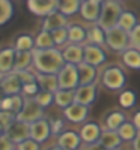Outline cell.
<instances>
[{
    "label": "cell",
    "mask_w": 140,
    "mask_h": 150,
    "mask_svg": "<svg viewBox=\"0 0 140 150\" xmlns=\"http://www.w3.org/2000/svg\"><path fill=\"white\" fill-rule=\"evenodd\" d=\"M33 68L36 72L57 75L63 66L66 65L63 54L59 48H48V50H33Z\"/></svg>",
    "instance_id": "obj_1"
},
{
    "label": "cell",
    "mask_w": 140,
    "mask_h": 150,
    "mask_svg": "<svg viewBox=\"0 0 140 150\" xmlns=\"http://www.w3.org/2000/svg\"><path fill=\"white\" fill-rule=\"evenodd\" d=\"M122 12H124V9L121 6V2H118V0H106L103 3L101 17L96 24L101 29H104L106 32L111 30L114 27H118V23H119Z\"/></svg>",
    "instance_id": "obj_2"
},
{
    "label": "cell",
    "mask_w": 140,
    "mask_h": 150,
    "mask_svg": "<svg viewBox=\"0 0 140 150\" xmlns=\"http://www.w3.org/2000/svg\"><path fill=\"white\" fill-rule=\"evenodd\" d=\"M101 84L107 90H111V92L122 90L126 84V74L124 72L122 68L116 65L107 66L101 74Z\"/></svg>",
    "instance_id": "obj_3"
},
{
    "label": "cell",
    "mask_w": 140,
    "mask_h": 150,
    "mask_svg": "<svg viewBox=\"0 0 140 150\" xmlns=\"http://www.w3.org/2000/svg\"><path fill=\"white\" fill-rule=\"evenodd\" d=\"M59 80V89L62 90H75L80 87V75H79V66L66 63L63 69L57 74Z\"/></svg>",
    "instance_id": "obj_4"
},
{
    "label": "cell",
    "mask_w": 140,
    "mask_h": 150,
    "mask_svg": "<svg viewBox=\"0 0 140 150\" xmlns=\"http://www.w3.org/2000/svg\"><path fill=\"white\" fill-rule=\"evenodd\" d=\"M41 119H44V108L33 98H24V105L17 114V120L32 125Z\"/></svg>",
    "instance_id": "obj_5"
},
{
    "label": "cell",
    "mask_w": 140,
    "mask_h": 150,
    "mask_svg": "<svg viewBox=\"0 0 140 150\" xmlns=\"http://www.w3.org/2000/svg\"><path fill=\"white\" fill-rule=\"evenodd\" d=\"M106 38H107V47L113 51L118 53H124L128 48H131L130 44V33L125 32L119 27H114L111 30L106 32Z\"/></svg>",
    "instance_id": "obj_6"
},
{
    "label": "cell",
    "mask_w": 140,
    "mask_h": 150,
    "mask_svg": "<svg viewBox=\"0 0 140 150\" xmlns=\"http://www.w3.org/2000/svg\"><path fill=\"white\" fill-rule=\"evenodd\" d=\"M23 81L18 72H11L6 75H0V89L5 96H14L23 93Z\"/></svg>",
    "instance_id": "obj_7"
},
{
    "label": "cell",
    "mask_w": 140,
    "mask_h": 150,
    "mask_svg": "<svg viewBox=\"0 0 140 150\" xmlns=\"http://www.w3.org/2000/svg\"><path fill=\"white\" fill-rule=\"evenodd\" d=\"M27 8L36 17H48L59 11V0H27Z\"/></svg>",
    "instance_id": "obj_8"
},
{
    "label": "cell",
    "mask_w": 140,
    "mask_h": 150,
    "mask_svg": "<svg viewBox=\"0 0 140 150\" xmlns=\"http://www.w3.org/2000/svg\"><path fill=\"white\" fill-rule=\"evenodd\" d=\"M107 60V54L103 50V47H98V45H91V44H86L84 45V62L87 65H92L95 68L104 65Z\"/></svg>",
    "instance_id": "obj_9"
},
{
    "label": "cell",
    "mask_w": 140,
    "mask_h": 150,
    "mask_svg": "<svg viewBox=\"0 0 140 150\" xmlns=\"http://www.w3.org/2000/svg\"><path fill=\"white\" fill-rule=\"evenodd\" d=\"M53 134L51 131V123L45 119H41L35 123L30 125V138L38 141V143H44L50 138V135Z\"/></svg>",
    "instance_id": "obj_10"
},
{
    "label": "cell",
    "mask_w": 140,
    "mask_h": 150,
    "mask_svg": "<svg viewBox=\"0 0 140 150\" xmlns=\"http://www.w3.org/2000/svg\"><path fill=\"white\" fill-rule=\"evenodd\" d=\"M2 134H6L15 144H20L30 138V125L17 120L6 132H2Z\"/></svg>",
    "instance_id": "obj_11"
},
{
    "label": "cell",
    "mask_w": 140,
    "mask_h": 150,
    "mask_svg": "<svg viewBox=\"0 0 140 150\" xmlns=\"http://www.w3.org/2000/svg\"><path fill=\"white\" fill-rule=\"evenodd\" d=\"M57 146L63 150H80L83 146V140L79 132L74 131H65L59 135Z\"/></svg>",
    "instance_id": "obj_12"
},
{
    "label": "cell",
    "mask_w": 140,
    "mask_h": 150,
    "mask_svg": "<svg viewBox=\"0 0 140 150\" xmlns=\"http://www.w3.org/2000/svg\"><path fill=\"white\" fill-rule=\"evenodd\" d=\"M63 116L71 123H84L89 117V107L74 102L72 105L63 110Z\"/></svg>",
    "instance_id": "obj_13"
},
{
    "label": "cell",
    "mask_w": 140,
    "mask_h": 150,
    "mask_svg": "<svg viewBox=\"0 0 140 150\" xmlns=\"http://www.w3.org/2000/svg\"><path fill=\"white\" fill-rule=\"evenodd\" d=\"M103 131L104 129H101V126L98 123L87 122V123H84L81 126L79 134H80L81 140H83V144H94V143L99 141L101 135H103Z\"/></svg>",
    "instance_id": "obj_14"
},
{
    "label": "cell",
    "mask_w": 140,
    "mask_h": 150,
    "mask_svg": "<svg viewBox=\"0 0 140 150\" xmlns=\"http://www.w3.org/2000/svg\"><path fill=\"white\" fill-rule=\"evenodd\" d=\"M17 50L14 47L3 48L0 51V75H6L15 71Z\"/></svg>",
    "instance_id": "obj_15"
},
{
    "label": "cell",
    "mask_w": 140,
    "mask_h": 150,
    "mask_svg": "<svg viewBox=\"0 0 140 150\" xmlns=\"http://www.w3.org/2000/svg\"><path fill=\"white\" fill-rule=\"evenodd\" d=\"M96 93H98L96 83L89 84V86H80L79 89H75V102L89 107L95 102Z\"/></svg>",
    "instance_id": "obj_16"
},
{
    "label": "cell",
    "mask_w": 140,
    "mask_h": 150,
    "mask_svg": "<svg viewBox=\"0 0 140 150\" xmlns=\"http://www.w3.org/2000/svg\"><path fill=\"white\" fill-rule=\"evenodd\" d=\"M101 9H103V3L83 0L81 8H80V15L83 20H86L89 23H98V20L101 17Z\"/></svg>",
    "instance_id": "obj_17"
},
{
    "label": "cell",
    "mask_w": 140,
    "mask_h": 150,
    "mask_svg": "<svg viewBox=\"0 0 140 150\" xmlns=\"http://www.w3.org/2000/svg\"><path fill=\"white\" fill-rule=\"evenodd\" d=\"M63 59L66 63L71 65H80L84 62V45H77V44H68L62 50Z\"/></svg>",
    "instance_id": "obj_18"
},
{
    "label": "cell",
    "mask_w": 140,
    "mask_h": 150,
    "mask_svg": "<svg viewBox=\"0 0 140 150\" xmlns=\"http://www.w3.org/2000/svg\"><path fill=\"white\" fill-rule=\"evenodd\" d=\"M68 26H69V24H68L66 17L57 11V12H54V14L48 15V17H45V18L42 20V27H41V30H45V32L53 33L54 30L68 27Z\"/></svg>",
    "instance_id": "obj_19"
},
{
    "label": "cell",
    "mask_w": 140,
    "mask_h": 150,
    "mask_svg": "<svg viewBox=\"0 0 140 150\" xmlns=\"http://www.w3.org/2000/svg\"><path fill=\"white\" fill-rule=\"evenodd\" d=\"M24 105V96L23 95H14V96H3L2 102H0V110L2 111H9L18 114Z\"/></svg>",
    "instance_id": "obj_20"
},
{
    "label": "cell",
    "mask_w": 140,
    "mask_h": 150,
    "mask_svg": "<svg viewBox=\"0 0 140 150\" xmlns=\"http://www.w3.org/2000/svg\"><path fill=\"white\" fill-rule=\"evenodd\" d=\"M99 143L103 144L107 150H118L124 140L121 138V135L118 134V131H110V129H104L103 131V135L99 138Z\"/></svg>",
    "instance_id": "obj_21"
},
{
    "label": "cell",
    "mask_w": 140,
    "mask_h": 150,
    "mask_svg": "<svg viewBox=\"0 0 140 150\" xmlns=\"http://www.w3.org/2000/svg\"><path fill=\"white\" fill-rule=\"evenodd\" d=\"M79 75H80V86H89L96 83V77H98V71L95 66L87 65L86 62L79 65Z\"/></svg>",
    "instance_id": "obj_22"
},
{
    "label": "cell",
    "mask_w": 140,
    "mask_h": 150,
    "mask_svg": "<svg viewBox=\"0 0 140 150\" xmlns=\"http://www.w3.org/2000/svg\"><path fill=\"white\" fill-rule=\"evenodd\" d=\"M36 80H38V84H39L41 90L51 92V93H56V92L59 90V80H57V75H50V74L36 72Z\"/></svg>",
    "instance_id": "obj_23"
},
{
    "label": "cell",
    "mask_w": 140,
    "mask_h": 150,
    "mask_svg": "<svg viewBox=\"0 0 140 150\" xmlns=\"http://www.w3.org/2000/svg\"><path fill=\"white\" fill-rule=\"evenodd\" d=\"M87 42L91 45H98L104 47L107 45V38H106V30L101 29L98 24H94L87 29Z\"/></svg>",
    "instance_id": "obj_24"
},
{
    "label": "cell",
    "mask_w": 140,
    "mask_h": 150,
    "mask_svg": "<svg viewBox=\"0 0 140 150\" xmlns=\"http://www.w3.org/2000/svg\"><path fill=\"white\" fill-rule=\"evenodd\" d=\"M122 62L126 68L140 71V50L137 48H128L122 53Z\"/></svg>",
    "instance_id": "obj_25"
},
{
    "label": "cell",
    "mask_w": 140,
    "mask_h": 150,
    "mask_svg": "<svg viewBox=\"0 0 140 150\" xmlns=\"http://www.w3.org/2000/svg\"><path fill=\"white\" fill-rule=\"evenodd\" d=\"M124 123H126V117L122 111H118V110L109 112L104 120L106 129H110V131H118Z\"/></svg>",
    "instance_id": "obj_26"
},
{
    "label": "cell",
    "mask_w": 140,
    "mask_h": 150,
    "mask_svg": "<svg viewBox=\"0 0 140 150\" xmlns=\"http://www.w3.org/2000/svg\"><path fill=\"white\" fill-rule=\"evenodd\" d=\"M74 102H75V90H62V89H59L54 93V104L57 107H60L62 110L68 108Z\"/></svg>",
    "instance_id": "obj_27"
},
{
    "label": "cell",
    "mask_w": 140,
    "mask_h": 150,
    "mask_svg": "<svg viewBox=\"0 0 140 150\" xmlns=\"http://www.w3.org/2000/svg\"><path fill=\"white\" fill-rule=\"evenodd\" d=\"M68 33H69V44L81 45L84 41H87V30L79 26V24H69Z\"/></svg>",
    "instance_id": "obj_28"
},
{
    "label": "cell",
    "mask_w": 140,
    "mask_h": 150,
    "mask_svg": "<svg viewBox=\"0 0 140 150\" xmlns=\"http://www.w3.org/2000/svg\"><path fill=\"white\" fill-rule=\"evenodd\" d=\"M30 66H33V53L32 51H17L15 59V71H29Z\"/></svg>",
    "instance_id": "obj_29"
},
{
    "label": "cell",
    "mask_w": 140,
    "mask_h": 150,
    "mask_svg": "<svg viewBox=\"0 0 140 150\" xmlns=\"http://www.w3.org/2000/svg\"><path fill=\"white\" fill-rule=\"evenodd\" d=\"M139 24V20H137V15L131 11H124L122 15L119 18V23H118V27L125 30V32H131L136 26Z\"/></svg>",
    "instance_id": "obj_30"
},
{
    "label": "cell",
    "mask_w": 140,
    "mask_h": 150,
    "mask_svg": "<svg viewBox=\"0 0 140 150\" xmlns=\"http://www.w3.org/2000/svg\"><path fill=\"white\" fill-rule=\"evenodd\" d=\"M83 0H59V12L63 14L65 17L74 15L80 12Z\"/></svg>",
    "instance_id": "obj_31"
},
{
    "label": "cell",
    "mask_w": 140,
    "mask_h": 150,
    "mask_svg": "<svg viewBox=\"0 0 140 150\" xmlns=\"http://www.w3.org/2000/svg\"><path fill=\"white\" fill-rule=\"evenodd\" d=\"M15 14V6L12 0H0V24H8Z\"/></svg>",
    "instance_id": "obj_32"
},
{
    "label": "cell",
    "mask_w": 140,
    "mask_h": 150,
    "mask_svg": "<svg viewBox=\"0 0 140 150\" xmlns=\"http://www.w3.org/2000/svg\"><path fill=\"white\" fill-rule=\"evenodd\" d=\"M35 45H36V50H48V48L56 47L53 35L50 32H45V30H41L35 36Z\"/></svg>",
    "instance_id": "obj_33"
},
{
    "label": "cell",
    "mask_w": 140,
    "mask_h": 150,
    "mask_svg": "<svg viewBox=\"0 0 140 150\" xmlns=\"http://www.w3.org/2000/svg\"><path fill=\"white\" fill-rule=\"evenodd\" d=\"M17 51H33L36 48L35 45V38L30 36L29 33H23L20 35L17 39H15V47H14Z\"/></svg>",
    "instance_id": "obj_34"
},
{
    "label": "cell",
    "mask_w": 140,
    "mask_h": 150,
    "mask_svg": "<svg viewBox=\"0 0 140 150\" xmlns=\"http://www.w3.org/2000/svg\"><path fill=\"white\" fill-rule=\"evenodd\" d=\"M118 134L121 135V138H122L124 141H133L136 137L139 135V129L133 125V122H131V123L126 122V123H124L122 126L118 129Z\"/></svg>",
    "instance_id": "obj_35"
},
{
    "label": "cell",
    "mask_w": 140,
    "mask_h": 150,
    "mask_svg": "<svg viewBox=\"0 0 140 150\" xmlns=\"http://www.w3.org/2000/svg\"><path fill=\"white\" fill-rule=\"evenodd\" d=\"M136 101H137V95L134 90H124L121 95H119V104L121 107L124 108H131L136 105Z\"/></svg>",
    "instance_id": "obj_36"
},
{
    "label": "cell",
    "mask_w": 140,
    "mask_h": 150,
    "mask_svg": "<svg viewBox=\"0 0 140 150\" xmlns=\"http://www.w3.org/2000/svg\"><path fill=\"white\" fill-rule=\"evenodd\" d=\"M53 39L56 47H66L69 44V33H68V27H63L59 30H54L53 33Z\"/></svg>",
    "instance_id": "obj_37"
},
{
    "label": "cell",
    "mask_w": 140,
    "mask_h": 150,
    "mask_svg": "<svg viewBox=\"0 0 140 150\" xmlns=\"http://www.w3.org/2000/svg\"><path fill=\"white\" fill-rule=\"evenodd\" d=\"M15 122H17V114L9 112V111H0V125H2V132H6Z\"/></svg>",
    "instance_id": "obj_38"
},
{
    "label": "cell",
    "mask_w": 140,
    "mask_h": 150,
    "mask_svg": "<svg viewBox=\"0 0 140 150\" xmlns=\"http://www.w3.org/2000/svg\"><path fill=\"white\" fill-rule=\"evenodd\" d=\"M35 101L39 104L42 108H45V107H50L53 102H54V93H51V92H45V90H41L39 93H38L35 98Z\"/></svg>",
    "instance_id": "obj_39"
},
{
    "label": "cell",
    "mask_w": 140,
    "mask_h": 150,
    "mask_svg": "<svg viewBox=\"0 0 140 150\" xmlns=\"http://www.w3.org/2000/svg\"><path fill=\"white\" fill-rule=\"evenodd\" d=\"M39 92H41V87H39V84H38V83L24 84L23 86V96L24 98H35Z\"/></svg>",
    "instance_id": "obj_40"
},
{
    "label": "cell",
    "mask_w": 140,
    "mask_h": 150,
    "mask_svg": "<svg viewBox=\"0 0 140 150\" xmlns=\"http://www.w3.org/2000/svg\"><path fill=\"white\" fill-rule=\"evenodd\" d=\"M15 72H17V71H15ZM18 75H20V78H21L23 84L38 83V80H36V72L32 71V69H29V71H21V72H18Z\"/></svg>",
    "instance_id": "obj_41"
},
{
    "label": "cell",
    "mask_w": 140,
    "mask_h": 150,
    "mask_svg": "<svg viewBox=\"0 0 140 150\" xmlns=\"http://www.w3.org/2000/svg\"><path fill=\"white\" fill-rule=\"evenodd\" d=\"M130 44H131V48L140 50V23L130 32Z\"/></svg>",
    "instance_id": "obj_42"
},
{
    "label": "cell",
    "mask_w": 140,
    "mask_h": 150,
    "mask_svg": "<svg viewBox=\"0 0 140 150\" xmlns=\"http://www.w3.org/2000/svg\"><path fill=\"white\" fill-rule=\"evenodd\" d=\"M0 150H17V144L6 134L0 135Z\"/></svg>",
    "instance_id": "obj_43"
},
{
    "label": "cell",
    "mask_w": 140,
    "mask_h": 150,
    "mask_svg": "<svg viewBox=\"0 0 140 150\" xmlns=\"http://www.w3.org/2000/svg\"><path fill=\"white\" fill-rule=\"evenodd\" d=\"M17 150H41V146H39V143H38V141L29 138L26 141L17 144Z\"/></svg>",
    "instance_id": "obj_44"
},
{
    "label": "cell",
    "mask_w": 140,
    "mask_h": 150,
    "mask_svg": "<svg viewBox=\"0 0 140 150\" xmlns=\"http://www.w3.org/2000/svg\"><path fill=\"white\" fill-rule=\"evenodd\" d=\"M51 123V131H53V134H56V135H60L62 134V129H63V122L62 120H53V122H50Z\"/></svg>",
    "instance_id": "obj_45"
},
{
    "label": "cell",
    "mask_w": 140,
    "mask_h": 150,
    "mask_svg": "<svg viewBox=\"0 0 140 150\" xmlns=\"http://www.w3.org/2000/svg\"><path fill=\"white\" fill-rule=\"evenodd\" d=\"M81 150H107V149L98 141V143H94V144H84Z\"/></svg>",
    "instance_id": "obj_46"
},
{
    "label": "cell",
    "mask_w": 140,
    "mask_h": 150,
    "mask_svg": "<svg viewBox=\"0 0 140 150\" xmlns=\"http://www.w3.org/2000/svg\"><path fill=\"white\" fill-rule=\"evenodd\" d=\"M133 125L139 129V132H140V111H137L136 114L133 116Z\"/></svg>",
    "instance_id": "obj_47"
},
{
    "label": "cell",
    "mask_w": 140,
    "mask_h": 150,
    "mask_svg": "<svg viewBox=\"0 0 140 150\" xmlns=\"http://www.w3.org/2000/svg\"><path fill=\"white\" fill-rule=\"evenodd\" d=\"M133 150H140V132L136 138L133 140Z\"/></svg>",
    "instance_id": "obj_48"
},
{
    "label": "cell",
    "mask_w": 140,
    "mask_h": 150,
    "mask_svg": "<svg viewBox=\"0 0 140 150\" xmlns=\"http://www.w3.org/2000/svg\"><path fill=\"white\" fill-rule=\"evenodd\" d=\"M91 2H96V3H104L106 0H91Z\"/></svg>",
    "instance_id": "obj_49"
},
{
    "label": "cell",
    "mask_w": 140,
    "mask_h": 150,
    "mask_svg": "<svg viewBox=\"0 0 140 150\" xmlns=\"http://www.w3.org/2000/svg\"><path fill=\"white\" fill-rule=\"evenodd\" d=\"M118 2H121V0H118Z\"/></svg>",
    "instance_id": "obj_50"
}]
</instances>
